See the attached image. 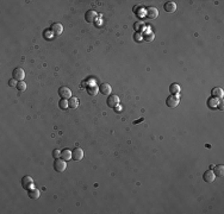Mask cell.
<instances>
[{
    "label": "cell",
    "mask_w": 224,
    "mask_h": 214,
    "mask_svg": "<svg viewBox=\"0 0 224 214\" xmlns=\"http://www.w3.org/2000/svg\"><path fill=\"white\" fill-rule=\"evenodd\" d=\"M211 95H212V98L222 99V98H223V95H224V92H223V89H222V88L216 87V88H213V89L211 90Z\"/></svg>",
    "instance_id": "cell-14"
},
{
    "label": "cell",
    "mask_w": 224,
    "mask_h": 214,
    "mask_svg": "<svg viewBox=\"0 0 224 214\" xmlns=\"http://www.w3.org/2000/svg\"><path fill=\"white\" fill-rule=\"evenodd\" d=\"M58 107L61 108V110H67L69 106H68V101L66 100V99H61L60 100V102H58Z\"/></svg>",
    "instance_id": "cell-23"
},
{
    "label": "cell",
    "mask_w": 224,
    "mask_h": 214,
    "mask_svg": "<svg viewBox=\"0 0 224 214\" xmlns=\"http://www.w3.org/2000/svg\"><path fill=\"white\" fill-rule=\"evenodd\" d=\"M180 90H181V87H180L179 84H176V83H173V84H171V87H169V92H171L172 94H174V95L179 94Z\"/></svg>",
    "instance_id": "cell-20"
},
{
    "label": "cell",
    "mask_w": 224,
    "mask_h": 214,
    "mask_svg": "<svg viewBox=\"0 0 224 214\" xmlns=\"http://www.w3.org/2000/svg\"><path fill=\"white\" fill-rule=\"evenodd\" d=\"M97 17H98V16H97V12L93 11V10L87 11L86 14H85V19H86L87 23H94L95 20H97Z\"/></svg>",
    "instance_id": "cell-9"
},
{
    "label": "cell",
    "mask_w": 224,
    "mask_h": 214,
    "mask_svg": "<svg viewBox=\"0 0 224 214\" xmlns=\"http://www.w3.org/2000/svg\"><path fill=\"white\" fill-rule=\"evenodd\" d=\"M134 39H135L137 43L142 42V41H143V36H142V34H141V32H136V34L134 35Z\"/></svg>",
    "instance_id": "cell-25"
},
{
    "label": "cell",
    "mask_w": 224,
    "mask_h": 214,
    "mask_svg": "<svg viewBox=\"0 0 224 214\" xmlns=\"http://www.w3.org/2000/svg\"><path fill=\"white\" fill-rule=\"evenodd\" d=\"M163 9H165L166 12L173 13V12L176 11V4H175L174 1H167V3L163 5Z\"/></svg>",
    "instance_id": "cell-11"
},
{
    "label": "cell",
    "mask_w": 224,
    "mask_h": 214,
    "mask_svg": "<svg viewBox=\"0 0 224 214\" xmlns=\"http://www.w3.org/2000/svg\"><path fill=\"white\" fill-rule=\"evenodd\" d=\"M13 79H16L17 81H23V79L25 77V72L23 68H16L12 73Z\"/></svg>",
    "instance_id": "cell-6"
},
{
    "label": "cell",
    "mask_w": 224,
    "mask_h": 214,
    "mask_svg": "<svg viewBox=\"0 0 224 214\" xmlns=\"http://www.w3.org/2000/svg\"><path fill=\"white\" fill-rule=\"evenodd\" d=\"M68 106L71 108H78L79 107V100H78V98H75V97L69 98L68 99Z\"/></svg>",
    "instance_id": "cell-17"
},
{
    "label": "cell",
    "mask_w": 224,
    "mask_h": 214,
    "mask_svg": "<svg viewBox=\"0 0 224 214\" xmlns=\"http://www.w3.org/2000/svg\"><path fill=\"white\" fill-rule=\"evenodd\" d=\"M213 174L217 176V177H223L224 176V167L223 165H217L215 167V170H213Z\"/></svg>",
    "instance_id": "cell-18"
},
{
    "label": "cell",
    "mask_w": 224,
    "mask_h": 214,
    "mask_svg": "<svg viewBox=\"0 0 224 214\" xmlns=\"http://www.w3.org/2000/svg\"><path fill=\"white\" fill-rule=\"evenodd\" d=\"M61 157L62 160H65V161H68L72 158V151L68 150V149H65L63 151H61Z\"/></svg>",
    "instance_id": "cell-19"
},
{
    "label": "cell",
    "mask_w": 224,
    "mask_h": 214,
    "mask_svg": "<svg viewBox=\"0 0 224 214\" xmlns=\"http://www.w3.org/2000/svg\"><path fill=\"white\" fill-rule=\"evenodd\" d=\"M179 104H180V97H179V95L172 94V95H169V97L167 98V100H166V105H167L168 107H171V108L178 107Z\"/></svg>",
    "instance_id": "cell-1"
},
{
    "label": "cell",
    "mask_w": 224,
    "mask_h": 214,
    "mask_svg": "<svg viewBox=\"0 0 224 214\" xmlns=\"http://www.w3.org/2000/svg\"><path fill=\"white\" fill-rule=\"evenodd\" d=\"M99 92H100L103 95L109 97V95H111L112 87H111L109 83H103V84H100V87H99Z\"/></svg>",
    "instance_id": "cell-8"
},
{
    "label": "cell",
    "mask_w": 224,
    "mask_h": 214,
    "mask_svg": "<svg viewBox=\"0 0 224 214\" xmlns=\"http://www.w3.org/2000/svg\"><path fill=\"white\" fill-rule=\"evenodd\" d=\"M27 195H29V198L30 199H32V200H36V199H38L40 198V195H41V192H40V189H37V188H32V189H27Z\"/></svg>",
    "instance_id": "cell-12"
},
{
    "label": "cell",
    "mask_w": 224,
    "mask_h": 214,
    "mask_svg": "<svg viewBox=\"0 0 224 214\" xmlns=\"http://www.w3.org/2000/svg\"><path fill=\"white\" fill-rule=\"evenodd\" d=\"M16 88H17L19 92H23V90L26 89V83H25L24 81H18V84H17Z\"/></svg>",
    "instance_id": "cell-24"
},
{
    "label": "cell",
    "mask_w": 224,
    "mask_h": 214,
    "mask_svg": "<svg viewBox=\"0 0 224 214\" xmlns=\"http://www.w3.org/2000/svg\"><path fill=\"white\" fill-rule=\"evenodd\" d=\"M67 168V163L65 160H60V158H56L55 162H54V169L55 171L57 172H63Z\"/></svg>",
    "instance_id": "cell-2"
},
{
    "label": "cell",
    "mask_w": 224,
    "mask_h": 214,
    "mask_svg": "<svg viewBox=\"0 0 224 214\" xmlns=\"http://www.w3.org/2000/svg\"><path fill=\"white\" fill-rule=\"evenodd\" d=\"M218 108H219L220 111H223V108H224V107H223V101H222V99L219 100V104H218Z\"/></svg>",
    "instance_id": "cell-30"
},
{
    "label": "cell",
    "mask_w": 224,
    "mask_h": 214,
    "mask_svg": "<svg viewBox=\"0 0 224 214\" xmlns=\"http://www.w3.org/2000/svg\"><path fill=\"white\" fill-rule=\"evenodd\" d=\"M134 27H135V30H136V31H141V29H142V27H144V25H143V23H141V21H137V23H135Z\"/></svg>",
    "instance_id": "cell-26"
},
{
    "label": "cell",
    "mask_w": 224,
    "mask_h": 214,
    "mask_svg": "<svg viewBox=\"0 0 224 214\" xmlns=\"http://www.w3.org/2000/svg\"><path fill=\"white\" fill-rule=\"evenodd\" d=\"M53 157L56 160V158H60L61 157V151L60 150H54L53 151Z\"/></svg>",
    "instance_id": "cell-27"
},
{
    "label": "cell",
    "mask_w": 224,
    "mask_h": 214,
    "mask_svg": "<svg viewBox=\"0 0 224 214\" xmlns=\"http://www.w3.org/2000/svg\"><path fill=\"white\" fill-rule=\"evenodd\" d=\"M17 84H18V82H17L16 79H11V80L9 81V86H10V87H17Z\"/></svg>",
    "instance_id": "cell-28"
},
{
    "label": "cell",
    "mask_w": 224,
    "mask_h": 214,
    "mask_svg": "<svg viewBox=\"0 0 224 214\" xmlns=\"http://www.w3.org/2000/svg\"><path fill=\"white\" fill-rule=\"evenodd\" d=\"M50 31L53 32L54 36H60V35L63 32V26H62L60 23H55V24L51 25Z\"/></svg>",
    "instance_id": "cell-7"
},
{
    "label": "cell",
    "mask_w": 224,
    "mask_h": 214,
    "mask_svg": "<svg viewBox=\"0 0 224 214\" xmlns=\"http://www.w3.org/2000/svg\"><path fill=\"white\" fill-rule=\"evenodd\" d=\"M203 178H204L205 182H207V183H212V182L215 181V178H216V175L213 174L212 170H207V171H205Z\"/></svg>",
    "instance_id": "cell-13"
},
{
    "label": "cell",
    "mask_w": 224,
    "mask_h": 214,
    "mask_svg": "<svg viewBox=\"0 0 224 214\" xmlns=\"http://www.w3.org/2000/svg\"><path fill=\"white\" fill-rule=\"evenodd\" d=\"M147 17L148 18H150V19H155V18H157V16H158V11H157V9H155V7H149V9H147Z\"/></svg>",
    "instance_id": "cell-15"
},
{
    "label": "cell",
    "mask_w": 224,
    "mask_h": 214,
    "mask_svg": "<svg viewBox=\"0 0 224 214\" xmlns=\"http://www.w3.org/2000/svg\"><path fill=\"white\" fill-rule=\"evenodd\" d=\"M84 156H85V152L80 147H75L74 151L72 152V158H74V161H81Z\"/></svg>",
    "instance_id": "cell-5"
},
{
    "label": "cell",
    "mask_w": 224,
    "mask_h": 214,
    "mask_svg": "<svg viewBox=\"0 0 224 214\" xmlns=\"http://www.w3.org/2000/svg\"><path fill=\"white\" fill-rule=\"evenodd\" d=\"M113 110H115V112H116V113H120V112L123 111V106H122V105H117Z\"/></svg>",
    "instance_id": "cell-29"
},
{
    "label": "cell",
    "mask_w": 224,
    "mask_h": 214,
    "mask_svg": "<svg viewBox=\"0 0 224 214\" xmlns=\"http://www.w3.org/2000/svg\"><path fill=\"white\" fill-rule=\"evenodd\" d=\"M106 104H107L109 107L115 108L117 105H119V97L118 95H109V98L106 100Z\"/></svg>",
    "instance_id": "cell-4"
},
{
    "label": "cell",
    "mask_w": 224,
    "mask_h": 214,
    "mask_svg": "<svg viewBox=\"0 0 224 214\" xmlns=\"http://www.w3.org/2000/svg\"><path fill=\"white\" fill-rule=\"evenodd\" d=\"M58 95H60V98L67 100V99L72 98V90L68 87H61L58 89Z\"/></svg>",
    "instance_id": "cell-3"
},
{
    "label": "cell",
    "mask_w": 224,
    "mask_h": 214,
    "mask_svg": "<svg viewBox=\"0 0 224 214\" xmlns=\"http://www.w3.org/2000/svg\"><path fill=\"white\" fill-rule=\"evenodd\" d=\"M44 37H47V38H50V37H51V35H50V34H48V32H44Z\"/></svg>",
    "instance_id": "cell-31"
},
{
    "label": "cell",
    "mask_w": 224,
    "mask_h": 214,
    "mask_svg": "<svg viewBox=\"0 0 224 214\" xmlns=\"http://www.w3.org/2000/svg\"><path fill=\"white\" fill-rule=\"evenodd\" d=\"M219 100H220V99H217V98H211V99H209V100H207L209 107H211V108H217V106H218V104H219Z\"/></svg>",
    "instance_id": "cell-21"
},
{
    "label": "cell",
    "mask_w": 224,
    "mask_h": 214,
    "mask_svg": "<svg viewBox=\"0 0 224 214\" xmlns=\"http://www.w3.org/2000/svg\"><path fill=\"white\" fill-rule=\"evenodd\" d=\"M34 185V180L31 178L30 176H24L22 180V186L24 189H30Z\"/></svg>",
    "instance_id": "cell-10"
},
{
    "label": "cell",
    "mask_w": 224,
    "mask_h": 214,
    "mask_svg": "<svg viewBox=\"0 0 224 214\" xmlns=\"http://www.w3.org/2000/svg\"><path fill=\"white\" fill-rule=\"evenodd\" d=\"M98 92H99V87H97V86H88L87 87V93L91 97H95Z\"/></svg>",
    "instance_id": "cell-16"
},
{
    "label": "cell",
    "mask_w": 224,
    "mask_h": 214,
    "mask_svg": "<svg viewBox=\"0 0 224 214\" xmlns=\"http://www.w3.org/2000/svg\"><path fill=\"white\" fill-rule=\"evenodd\" d=\"M154 37H155V35L150 31V32H145V34H144L143 39L147 41V42H153V41H154Z\"/></svg>",
    "instance_id": "cell-22"
}]
</instances>
